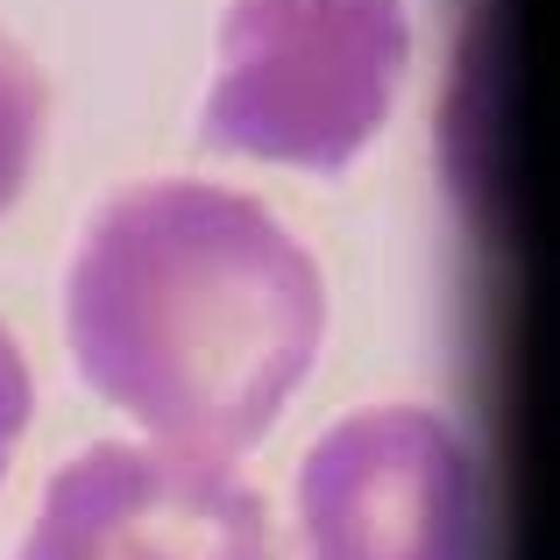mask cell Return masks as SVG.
Returning <instances> with one entry per match:
<instances>
[{"instance_id":"1","label":"cell","mask_w":560,"mask_h":560,"mask_svg":"<svg viewBox=\"0 0 560 560\" xmlns=\"http://www.w3.org/2000/svg\"><path fill=\"white\" fill-rule=\"evenodd\" d=\"M327 341V277L262 199L142 178L93 206L65 262L85 390L156 447L234 462L277 425Z\"/></svg>"},{"instance_id":"2","label":"cell","mask_w":560,"mask_h":560,"mask_svg":"<svg viewBox=\"0 0 560 560\" xmlns=\"http://www.w3.org/2000/svg\"><path fill=\"white\" fill-rule=\"evenodd\" d=\"M411 79L405 0H228L213 28L206 150L341 178Z\"/></svg>"},{"instance_id":"5","label":"cell","mask_w":560,"mask_h":560,"mask_svg":"<svg viewBox=\"0 0 560 560\" xmlns=\"http://www.w3.org/2000/svg\"><path fill=\"white\" fill-rule=\"evenodd\" d=\"M43 128H50V85H43L36 57L0 28V220L36 178Z\"/></svg>"},{"instance_id":"6","label":"cell","mask_w":560,"mask_h":560,"mask_svg":"<svg viewBox=\"0 0 560 560\" xmlns=\"http://www.w3.org/2000/svg\"><path fill=\"white\" fill-rule=\"evenodd\" d=\"M28 419H36V376H28L22 341H14L8 319H0V476H8V462H14V447H22Z\"/></svg>"},{"instance_id":"3","label":"cell","mask_w":560,"mask_h":560,"mask_svg":"<svg viewBox=\"0 0 560 560\" xmlns=\"http://www.w3.org/2000/svg\"><path fill=\"white\" fill-rule=\"evenodd\" d=\"M299 560H482V468L440 405H362L299 462Z\"/></svg>"},{"instance_id":"4","label":"cell","mask_w":560,"mask_h":560,"mask_svg":"<svg viewBox=\"0 0 560 560\" xmlns=\"http://www.w3.org/2000/svg\"><path fill=\"white\" fill-rule=\"evenodd\" d=\"M14 560H270V504L213 454L93 440L43 482Z\"/></svg>"}]
</instances>
